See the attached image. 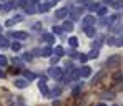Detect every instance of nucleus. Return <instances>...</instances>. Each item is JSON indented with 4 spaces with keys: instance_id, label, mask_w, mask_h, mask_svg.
Here are the masks:
<instances>
[{
    "instance_id": "1",
    "label": "nucleus",
    "mask_w": 123,
    "mask_h": 106,
    "mask_svg": "<svg viewBox=\"0 0 123 106\" xmlns=\"http://www.w3.org/2000/svg\"><path fill=\"white\" fill-rule=\"evenodd\" d=\"M117 63H120V55H115V56L106 60V66H115Z\"/></svg>"
},
{
    "instance_id": "2",
    "label": "nucleus",
    "mask_w": 123,
    "mask_h": 106,
    "mask_svg": "<svg viewBox=\"0 0 123 106\" xmlns=\"http://www.w3.org/2000/svg\"><path fill=\"white\" fill-rule=\"evenodd\" d=\"M10 35H12L13 38H18V40H25V38H27V33H25V32H12Z\"/></svg>"
},
{
    "instance_id": "3",
    "label": "nucleus",
    "mask_w": 123,
    "mask_h": 106,
    "mask_svg": "<svg viewBox=\"0 0 123 106\" xmlns=\"http://www.w3.org/2000/svg\"><path fill=\"white\" fill-rule=\"evenodd\" d=\"M83 13V8H73L72 10V15H73V20H78Z\"/></svg>"
},
{
    "instance_id": "4",
    "label": "nucleus",
    "mask_w": 123,
    "mask_h": 106,
    "mask_svg": "<svg viewBox=\"0 0 123 106\" xmlns=\"http://www.w3.org/2000/svg\"><path fill=\"white\" fill-rule=\"evenodd\" d=\"M50 75L58 80V78H62V70L60 68H52V70H50Z\"/></svg>"
},
{
    "instance_id": "5",
    "label": "nucleus",
    "mask_w": 123,
    "mask_h": 106,
    "mask_svg": "<svg viewBox=\"0 0 123 106\" xmlns=\"http://www.w3.org/2000/svg\"><path fill=\"white\" fill-rule=\"evenodd\" d=\"M90 73H92V70L88 66H83L82 70H78V76H88Z\"/></svg>"
},
{
    "instance_id": "6",
    "label": "nucleus",
    "mask_w": 123,
    "mask_h": 106,
    "mask_svg": "<svg viewBox=\"0 0 123 106\" xmlns=\"http://www.w3.org/2000/svg\"><path fill=\"white\" fill-rule=\"evenodd\" d=\"M38 88H40V91L45 95V96H48V88H47V85H45V81H43V80L38 83Z\"/></svg>"
},
{
    "instance_id": "7",
    "label": "nucleus",
    "mask_w": 123,
    "mask_h": 106,
    "mask_svg": "<svg viewBox=\"0 0 123 106\" xmlns=\"http://www.w3.org/2000/svg\"><path fill=\"white\" fill-rule=\"evenodd\" d=\"M103 76H105V70H102V71H100V73H97V75H95V76H93V81H92V83H93V85H95V83H98V81H100V80H102Z\"/></svg>"
},
{
    "instance_id": "8",
    "label": "nucleus",
    "mask_w": 123,
    "mask_h": 106,
    "mask_svg": "<svg viewBox=\"0 0 123 106\" xmlns=\"http://www.w3.org/2000/svg\"><path fill=\"white\" fill-rule=\"evenodd\" d=\"M40 53H42V56H50L52 55V48L50 46H45V48L40 50Z\"/></svg>"
},
{
    "instance_id": "9",
    "label": "nucleus",
    "mask_w": 123,
    "mask_h": 106,
    "mask_svg": "<svg viewBox=\"0 0 123 106\" xmlns=\"http://www.w3.org/2000/svg\"><path fill=\"white\" fill-rule=\"evenodd\" d=\"M93 23H95V18H93V17H86V18L83 20V27L86 28L88 25H93Z\"/></svg>"
},
{
    "instance_id": "10",
    "label": "nucleus",
    "mask_w": 123,
    "mask_h": 106,
    "mask_svg": "<svg viewBox=\"0 0 123 106\" xmlns=\"http://www.w3.org/2000/svg\"><path fill=\"white\" fill-rule=\"evenodd\" d=\"M43 40L48 42V43H52V42H55V37H53L52 33H45V35H43Z\"/></svg>"
},
{
    "instance_id": "11",
    "label": "nucleus",
    "mask_w": 123,
    "mask_h": 106,
    "mask_svg": "<svg viewBox=\"0 0 123 106\" xmlns=\"http://www.w3.org/2000/svg\"><path fill=\"white\" fill-rule=\"evenodd\" d=\"M27 85H28V81H25V80H17L15 81V86L17 88H25Z\"/></svg>"
},
{
    "instance_id": "12",
    "label": "nucleus",
    "mask_w": 123,
    "mask_h": 106,
    "mask_svg": "<svg viewBox=\"0 0 123 106\" xmlns=\"http://www.w3.org/2000/svg\"><path fill=\"white\" fill-rule=\"evenodd\" d=\"M65 13H68V10H67V8H62V10H58V12L55 13V17H57V18H63Z\"/></svg>"
},
{
    "instance_id": "13",
    "label": "nucleus",
    "mask_w": 123,
    "mask_h": 106,
    "mask_svg": "<svg viewBox=\"0 0 123 106\" xmlns=\"http://www.w3.org/2000/svg\"><path fill=\"white\" fill-rule=\"evenodd\" d=\"M85 32H86V35H88V37H93V35H95V28H93V27H86V28H85Z\"/></svg>"
},
{
    "instance_id": "14",
    "label": "nucleus",
    "mask_w": 123,
    "mask_h": 106,
    "mask_svg": "<svg viewBox=\"0 0 123 106\" xmlns=\"http://www.w3.org/2000/svg\"><path fill=\"white\" fill-rule=\"evenodd\" d=\"M23 76H25L27 80H35V75H33L32 71H23Z\"/></svg>"
},
{
    "instance_id": "15",
    "label": "nucleus",
    "mask_w": 123,
    "mask_h": 106,
    "mask_svg": "<svg viewBox=\"0 0 123 106\" xmlns=\"http://www.w3.org/2000/svg\"><path fill=\"white\" fill-rule=\"evenodd\" d=\"M20 20H22V17H15V18H12V20L7 22V27H12L13 23H17V22H20Z\"/></svg>"
},
{
    "instance_id": "16",
    "label": "nucleus",
    "mask_w": 123,
    "mask_h": 106,
    "mask_svg": "<svg viewBox=\"0 0 123 106\" xmlns=\"http://www.w3.org/2000/svg\"><path fill=\"white\" fill-rule=\"evenodd\" d=\"M53 53H55V55H57V58H60L62 55H63V48H62V46H57V48H55V51H53Z\"/></svg>"
},
{
    "instance_id": "17",
    "label": "nucleus",
    "mask_w": 123,
    "mask_h": 106,
    "mask_svg": "<svg viewBox=\"0 0 123 106\" xmlns=\"http://www.w3.org/2000/svg\"><path fill=\"white\" fill-rule=\"evenodd\" d=\"M63 28H65L67 32H70V30L73 28V25H72V22H65V23H63Z\"/></svg>"
},
{
    "instance_id": "18",
    "label": "nucleus",
    "mask_w": 123,
    "mask_h": 106,
    "mask_svg": "<svg viewBox=\"0 0 123 106\" xmlns=\"http://www.w3.org/2000/svg\"><path fill=\"white\" fill-rule=\"evenodd\" d=\"M97 13L102 15V17H105V13H106V7H100V8L97 10Z\"/></svg>"
},
{
    "instance_id": "19",
    "label": "nucleus",
    "mask_w": 123,
    "mask_h": 106,
    "mask_svg": "<svg viewBox=\"0 0 123 106\" xmlns=\"http://www.w3.org/2000/svg\"><path fill=\"white\" fill-rule=\"evenodd\" d=\"M0 46H2V48H7V46H8V42H7L5 38H2V37H0Z\"/></svg>"
},
{
    "instance_id": "20",
    "label": "nucleus",
    "mask_w": 123,
    "mask_h": 106,
    "mask_svg": "<svg viewBox=\"0 0 123 106\" xmlns=\"http://www.w3.org/2000/svg\"><path fill=\"white\" fill-rule=\"evenodd\" d=\"M68 43H70V45H72V46H77V45H78V40H77V38H75V37H72V38H70V40H68Z\"/></svg>"
},
{
    "instance_id": "21",
    "label": "nucleus",
    "mask_w": 123,
    "mask_h": 106,
    "mask_svg": "<svg viewBox=\"0 0 123 106\" xmlns=\"http://www.w3.org/2000/svg\"><path fill=\"white\" fill-rule=\"evenodd\" d=\"M97 56H98V50H93V51H90V55L86 58H97Z\"/></svg>"
},
{
    "instance_id": "22",
    "label": "nucleus",
    "mask_w": 123,
    "mask_h": 106,
    "mask_svg": "<svg viewBox=\"0 0 123 106\" xmlns=\"http://www.w3.org/2000/svg\"><path fill=\"white\" fill-rule=\"evenodd\" d=\"M12 7H15V3H13V2H8L7 5H3V10H10Z\"/></svg>"
},
{
    "instance_id": "23",
    "label": "nucleus",
    "mask_w": 123,
    "mask_h": 106,
    "mask_svg": "<svg viewBox=\"0 0 123 106\" xmlns=\"http://www.w3.org/2000/svg\"><path fill=\"white\" fill-rule=\"evenodd\" d=\"M111 98H113L111 93H103V100H111Z\"/></svg>"
},
{
    "instance_id": "24",
    "label": "nucleus",
    "mask_w": 123,
    "mask_h": 106,
    "mask_svg": "<svg viewBox=\"0 0 123 106\" xmlns=\"http://www.w3.org/2000/svg\"><path fill=\"white\" fill-rule=\"evenodd\" d=\"M0 65H2V66L7 65V58H5V56H0Z\"/></svg>"
},
{
    "instance_id": "25",
    "label": "nucleus",
    "mask_w": 123,
    "mask_h": 106,
    "mask_svg": "<svg viewBox=\"0 0 123 106\" xmlns=\"http://www.w3.org/2000/svg\"><path fill=\"white\" fill-rule=\"evenodd\" d=\"M113 30H115V33H120V32H122V23H120V25H117Z\"/></svg>"
},
{
    "instance_id": "26",
    "label": "nucleus",
    "mask_w": 123,
    "mask_h": 106,
    "mask_svg": "<svg viewBox=\"0 0 123 106\" xmlns=\"http://www.w3.org/2000/svg\"><path fill=\"white\" fill-rule=\"evenodd\" d=\"M12 48H13L15 51H18V50H20V43H13V45H12Z\"/></svg>"
},
{
    "instance_id": "27",
    "label": "nucleus",
    "mask_w": 123,
    "mask_h": 106,
    "mask_svg": "<svg viewBox=\"0 0 123 106\" xmlns=\"http://www.w3.org/2000/svg\"><path fill=\"white\" fill-rule=\"evenodd\" d=\"M113 7H115V8H122V2H115Z\"/></svg>"
},
{
    "instance_id": "28",
    "label": "nucleus",
    "mask_w": 123,
    "mask_h": 106,
    "mask_svg": "<svg viewBox=\"0 0 123 106\" xmlns=\"http://www.w3.org/2000/svg\"><path fill=\"white\" fill-rule=\"evenodd\" d=\"M98 8H100V7H98L97 3H93V5H90V10H98Z\"/></svg>"
},
{
    "instance_id": "29",
    "label": "nucleus",
    "mask_w": 123,
    "mask_h": 106,
    "mask_svg": "<svg viewBox=\"0 0 123 106\" xmlns=\"http://www.w3.org/2000/svg\"><path fill=\"white\" fill-rule=\"evenodd\" d=\"M53 32H55V33H60L62 28H60V27H53Z\"/></svg>"
},
{
    "instance_id": "30",
    "label": "nucleus",
    "mask_w": 123,
    "mask_h": 106,
    "mask_svg": "<svg viewBox=\"0 0 123 106\" xmlns=\"http://www.w3.org/2000/svg\"><path fill=\"white\" fill-rule=\"evenodd\" d=\"M33 28H35V30H40L42 25H40V23H35V25H33Z\"/></svg>"
},
{
    "instance_id": "31",
    "label": "nucleus",
    "mask_w": 123,
    "mask_h": 106,
    "mask_svg": "<svg viewBox=\"0 0 123 106\" xmlns=\"http://www.w3.org/2000/svg\"><path fill=\"white\" fill-rule=\"evenodd\" d=\"M97 106H105V105H97Z\"/></svg>"
}]
</instances>
